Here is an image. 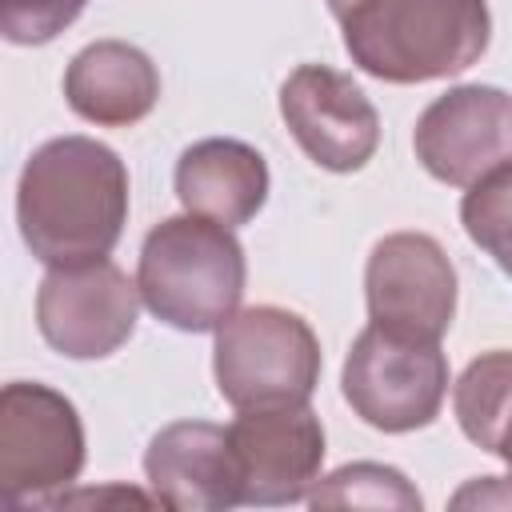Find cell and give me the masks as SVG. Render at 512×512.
<instances>
[{
    "instance_id": "1",
    "label": "cell",
    "mask_w": 512,
    "mask_h": 512,
    "mask_svg": "<svg viewBox=\"0 0 512 512\" xmlns=\"http://www.w3.org/2000/svg\"><path fill=\"white\" fill-rule=\"evenodd\" d=\"M128 220V168L92 136L40 144L16 184V224L28 252L48 264H88L116 248Z\"/></svg>"
},
{
    "instance_id": "2",
    "label": "cell",
    "mask_w": 512,
    "mask_h": 512,
    "mask_svg": "<svg viewBox=\"0 0 512 512\" xmlns=\"http://www.w3.org/2000/svg\"><path fill=\"white\" fill-rule=\"evenodd\" d=\"M352 64L388 84H424L472 68L488 40L484 0H328Z\"/></svg>"
},
{
    "instance_id": "3",
    "label": "cell",
    "mask_w": 512,
    "mask_h": 512,
    "mask_svg": "<svg viewBox=\"0 0 512 512\" xmlns=\"http://www.w3.org/2000/svg\"><path fill=\"white\" fill-rule=\"evenodd\" d=\"M244 248L232 228L204 216L160 220L140 248L144 308L176 332H216L244 296Z\"/></svg>"
},
{
    "instance_id": "4",
    "label": "cell",
    "mask_w": 512,
    "mask_h": 512,
    "mask_svg": "<svg viewBox=\"0 0 512 512\" xmlns=\"http://www.w3.org/2000/svg\"><path fill=\"white\" fill-rule=\"evenodd\" d=\"M212 372L220 396L240 408L308 404L320 380V340L288 308L256 304L216 328Z\"/></svg>"
},
{
    "instance_id": "5",
    "label": "cell",
    "mask_w": 512,
    "mask_h": 512,
    "mask_svg": "<svg viewBox=\"0 0 512 512\" xmlns=\"http://www.w3.org/2000/svg\"><path fill=\"white\" fill-rule=\"evenodd\" d=\"M340 388L364 424L380 432H412L440 416L448 360L440 344L404 340L368 324L348 348Z\"/></svg>"
},
{
    "instance_id": "6",
    "label": "cell",
    "mask_w": 512,
    "mask_h": 512,
    "mask_svg": "<svg viewBox=\"0 0 512 512\" xmlns=\"http://www.w3.org/2000/svg\"><path fill=\"white\" fill-rule=\"evenodd\" d=\"M84 468V424L60 392L44 384H4L0 392V500L40 504Z\"/></svg>"
},
{
    "instance_id": "7",
    "label": "cell",
    "mask_w": 512,
    "mask_h": 512,
    "mask_svg": "<svg viewBox=\"0 0 512 512\" xmlns=\"http://www.w3.org/2000/svg\"><path fill=\"white\" fill-rule=\"evenodd\" d=\"M140 288L108 260L48 268L36 292V328L68 360H104L132 332Z\"/></svg>"
},
{
    "instance_id": "8",
    "label": "cell",
    "mask_w": 512,
    "mask_h": 512,
    "mask_svg": "<svg viewBox=\"0 0 512 512\" xmlns=\"http://www.w3.org/2000/svg\"><path fill=\"white\" fill-rule=\"evenodd\" d=\"M364 300L376 328L440 344L456 316V268L432 236L392 232L368 256Z\"/></svg>"
},
{
    "instance_id": "9",
    "label": "cell",
    "mask_w": 512,
    "mask_h": 512,
    "mask_svg": "<svg viewBox=\"0 0 512 512\" xmlns=\"http://www.w3.org/2000/svg\"><path fill=\"white\" fill-rule=\"evenodd\" d=\"M412 148L428 176L452 188H472L512 160V96L492 84L448 88L420 112Z\"/></svg>"
},
{
    "instance_id": "10",
    "label": "cell",
    "mask_w": 512,
    "mask_h": 512,
    "mask_svg": "<svg viewBox=\"0 0 512 512\" xmlns=\"http://www.w3.org/2000/svg\"><path fill=\"white\" fill-rule=\"evenodd\" d=\"M280 116L304 156L328 172H356L380 144V116L360 84L324 64H300L280 84Z\"/></svg>"
},
{
    "instance_id": "11",
    "label": "cell",
    "mask_w": 512,
    "mask_h": 512,
    "mask_svg": "<svg viewBox=\"0 0 512 512\" xmlns=\"http://www.w3.org/2000/svg\"><path fill=\"white\" fill-rule=\"evenodd\" d=\"M244 504H292L320 480L324 428L308 404L240 408L228 424Z\"/></svg>"
},
{
    "instance_id": "12",
    "label": "cell",
    "mask_w": 512,
    "mask_h": 512,
    "mask_svg": "<svg viewBox=\"0 0 512 512\" xmlns=\"http://www.w3.org/2000/svg\"><path fill=\"white\" fill-rule=\"evenodd\" d=\"M144 472L156 504L172 512H216L244 504L228 428L208 420H176L160 428L144 452Z\"/></svg>"
},
{
    "instance_id": "13",
    "label": "cell",
    "mask_w": 512,
    "mask_h": 512,
    "mask_svg": "<svg viewBox=\"0 0 512 512\" xmlns=\"http://www.w3.org/2000/svg\"><path fill=\"white\" fill-rule=\"evenodd\" d=\"M176 196L184 212L216 220L224 228L248 224L268 200V164L264 156L228 136L196 140L176 160Z\"/></svg>"
},
{
    "instance_id": "14",
    "label": "cell",
    "mask_w": 512,
    "mask_h": 512,
    "mask_svg": "<svg viewBox=\"0 0 512 512\" xmlns=\"http://www.w3.org/2000/svg\"><path fill=\"white\" fill-rule=\"evenodd\" d=\"M64 100L100 128H128L160 100V72L136 44L96 40L80 48L64 72Z\"/></svg>"
},
{
    "instance_id": "15",
    "label": "cell",
    "mask_w": 512,
    "mask_h": 512,
    "mask_svg": "<svg viewBox=\"0 0 512 512\" xmlns=\"http://www.w3.org/2000/svg\"><path fill=\"white\" fill-rule=\"evenodd\" d=\"M452 408H456L460 432L476 448L496 456L500 436L512 424V352L496 348L476 356L456 380Z\"/></svg>"
},
{
    "instance_id": "16",
    "label": "cell",
    "mask_w": 512,
    "mask_h": 512,
    "mask_svg": "<svg viewBox=\"0 0 512 512\" xmlns=\"http://www.w3.org/2000/svg\"><path fill=\"white\" fill-rule=\"evenodd\" d=\"M312 508H420V492L388 464H344L308 492Z\"/></svg>"
},
{
    "instance_id": "17",
    "label": "cell",
    "mask_w": 512,
    "mask_h": 512,
    "mask_svg": "<svg viewBox=\"0 0 512 512\" xmlns=\"http://www.w3.org/2000/svg\"><path fill=\"white\" fill-rule=\"evenodd\" d=\"M460 224L468 240L512 276V160L480 176L460 200Z\"/></svg>"
},
{
    "instance_id": "18",
    "label": "cell",
    "mask_w": 512,
    "mask_h": 512,
    "mask_svg": "<svg viewBox=\"0 0 512 512\" xmlns=\"http://www.w3.org/2000/svg\"><path fill=\"white\" fill-rule=\"evenodd\" d=\"M88 0H0V32L8 44H48L56 40Z\"/></svg>"
},
{
    "instance_id": "19",
    "label": "cell",
    "mask_w": 512,
    "mask_h": 512,
    "mask_svg": "<svg viewBox=\"0 0 512 512\" xmlns=\"http://www.w3.org/2000/svg\"><path fill=\"white\" fill-rule=\"evenodd\" d=\"M452 508H512V476H480L452 496Z\"/></svg>"
},
{
    "instance_id": "20",
    "label": "cell",
    "mask_w": 512,
    "mask_h": 512,
    "mask_svg": "<svg viewBox=\"0 0 512 512\" xmlns=\"http://www.w3.org/2000/svg\"><path fill=\"white\" fill-rule=\"evenodd\" d=\"M496 456L508 464V476H512V424L504 428V436H500V448H496Z\"/></svg>"
}]
</instances>
